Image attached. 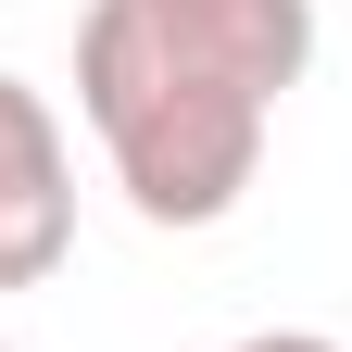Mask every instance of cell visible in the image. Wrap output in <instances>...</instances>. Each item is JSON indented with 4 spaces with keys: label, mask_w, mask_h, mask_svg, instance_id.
<instances>
[{
    "label": "cell",
    "mask_w": 352,
    "mask_h": 352,
    "mask_svg": "<svg viewBox=\"0 0 352 352\" xmlns=\"http://www.w3.org/2000/svg\"><path fill=\"white\" fill-rule=\"evenodd\" d=\"M151 13H176V25H201L214 51H239L264 88H302V63H315V0H151Z\"/></svg>",
    "instance_id": "cell-3"
},
{
    "label": "cell",
    "mask_w": 352,
    "mask_h": 352,
    "mask_svg": "<svg viewBox=\"0 0 352 352\" xmlns=\"http://www.w3.org/2000/svg\"><path fill=\"white\" fill-rule=\"evenodd\" d=\"M76 113L101 139L113 189L151 227H227L264 176V126L277 88L239 51H214L201 25L151 13V0H88L76 25Z\"/></svg>",
    "instance_id": "cell-1"
},
{
    "label": "cell",
    "mask_w": 352,
    "mask_h": 352,
    "mask_svg": "<svg viewBox=\"0 0 352 352\" xmlns=\"http://www.w3.org/2000/svg\"><path fill=\"white\" fill-rule=\"evenodd\" d=\"M227 352H340L327 327H252V340H227Z\"/></svg>",
    "instance_id": "cell-4"
},
{
    "label": "cell",
    "mask_w": 352,
    "mask_h": 352,
    "mask_svg": "<svg viewBox=\"0 0 352 352\" xmlns=\"http://www.w3.org/2000/svg\"><path fill=\"white\" fill-rule=\"evenodd\" d=\"M63 252H76V151H63V113L38 101L25 76H0V289L63 277Z\"/></svg>",
    "instance_id": "cell-2"
},
{
    "label": "cell",
    "mask_w": 352,
    "mask_h": 352,
    "mask_svg": "<svg viewBox=\"0 0 352 352\" xmlns=\"http://www.w3.org/2000/svg\"><path fill=\"white\" fill-rule=\"evenodd\" d=\"M0 352H13V340H0Z\"/></svg>",
    "instance_id": "cell-5"
}]
</instances>
